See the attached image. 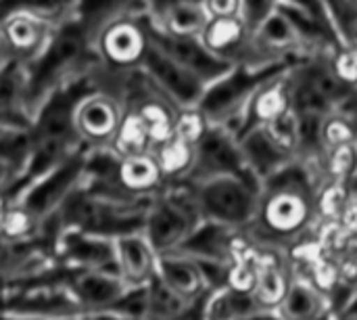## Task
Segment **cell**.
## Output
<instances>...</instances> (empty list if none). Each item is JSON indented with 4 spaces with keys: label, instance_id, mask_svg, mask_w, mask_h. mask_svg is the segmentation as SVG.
<instances>
[{
    "label": "cell",
    "instance_id": "e575fe53",
    "mask_svg": "<svg viewBox=\"0 0 357 320\" xmlns=\"http://www.w3.org/2000/svg\"><path fill=\"white\" fill-rule=\"evenodd\" d=\"M337 111H354V113H357V88L356 90H351V94L345 99V103H343Z\"/></svg>",
    "mask_w": 357,
    "mask_h": 320
},
{
    "label": "cell",
    "instance_id": "d6986e66",
    "mask_svg": "<svg viewBox=\"0 0 357 320\" xmlns=\"http://www.w3.org/2000/svg\"><path fill=\"white\" fill-rule=\"evenodd\" d=\"M134 111L144 119L153 149L174 138V119H176L178 107L172 101H167L163 94L146 96Z\"/></svg>",
    "mask_w": 357,
    "mask_h": 320
},
{
    "label": "cell",
    "instance_id": "603a6c76",
    "mask_svg": "<svg viewBox=\"0 0 357 320\" xmlns=\"http://www.w3.org/2000/svg\"><path fill=\"white\" fill-rule=\"evenodd\" d=\"M188 306L190 302L176 296L157 277L146 285V320H172L180 317Z\"/></svg>",
    "mask_w": 357,
    "mask_h": 320
},
{
    "label": "cell",
    "instance_id": "8992f818",
    "mask_svg": "<svg viewBox=\"0 0 357 320\" xmlns=\"http://www.w3.org/2000/svg\"><path fill=\"white\" fill-rule=\"evenodd\" d=\"M230 176L257 182L245 163L238 138L222 126H209L205 136L195 145L192 170L182 182L197 184V182H205L213 178H230Z\"/></svg>",
    "mask_w": 357,
    "mask_h": 320
},
{
    "label": "cell",
    "instance_id": "5bb4252c",
    "mask_svg": "<svg viewBox=\"0 0 357 320\" xmlns=\"http://www.w3.org/2000/svg\"><path fill=\"white\" fill-rule=\"evenodd\" d=\"M245 235L215 222H201L195 233L176 249L190 260L232 264Z\"/></svg>",
    "mask_w": 357,
    "mask_h": 320
},
{
    "label": "cell",
    "instance_id": "ba28073f",
    "mask_svg": "<svg viewBox=\"0 0 357 320\" xmlns=\"http://www.w3.org/2000/svg\"><path fill=\"white\" fill-rule=\"evenodd\" d=\"M245 163L259 187L299 159L295 147L278 136L272 128H255L238 138Z\"/></svg>",
    "mask_w": 357,
    "mask_h": 320
},
{
    "label": "cell",
    "instance_id": "277c9868",
    "mask_svg": "<svg viewBox=\"0 0 357 320\" xmlns=\"http://www.w3.org/2000/svg\"><path fill=\"white\" fill-rule=\"evenodd\" d=\"M188 184V182H186ZM203 222L245 233L255 220L261 187L247 178H213L190 184Z\"/></svg>",
    "mask_w": 357,
    "mask_h": 320
},
{
    "label": "cell",
    "instance_id": "7a4b0ae2",
    "mask_svg": "<svg viewBox=\"0 0 357 320\" xmlns=\"http://www.w3.org/2000/svg\"><path fill=\"white\" fill-rule=\"evenodd\" d=\"M293 65L295 63H274L261 67L234 65L228 73L205 88L203 99L197 107L205 115L209 126H222L236 136L243 113L257 90L270 80L289 71Z\"/></svg>",
    "mask_w": 357,
    "mask_h": 320
},
{
    "label": "cell",
    "instance_id": "44dd1931",
    "mask_svg": "<svg viewBox=\"0 0 357 320\" xmlns=\"http://www.w3.org/2000/svg\"><path fill=\"white\" fill-rule=\"evenodd\" d=\"M153 155L161 168V174L172 182H182L186 180V176L192 170V161H195V147L180 140V138H172L167 143H163L161 147L153 149Z\"/></svg>",
    "mask_w": 357,
    "mask_h": 320
},
{
    "label": "cell",
    "instance_id": "6da1fadb",
    "mask_svg": "<svg viewBox=\"0 0 357 320\" xmlns=\"http://www.w3.org/2000/svg\"><path fill=\"white\" fill-rule=\"evenodd\" d=\"M324 176L318 163L293 161L261 184L259 205L245 237L261 249L291 247L299 243L318 220V191Z\"/></svg>",
    "mask_w": 357,
    "mask_h": 320
},
{
    "label": "cell",
    "instance_id": "2e32d148",
    "mask_svg": "<svg viewBox=\"0 0 357 320\" xmlns=\"http://www.w3.org/2000/svg\"><path fill=\"white\" fill-rule=\"evenodd\" d=\"M155 277L165 287H169L176 296H180L182 300H186L190 304L209 293L197 262L178 254V252L159 254Z\"/></svg>",
    "mask_w": 357,
    "mask_h": 320
},
{
    "label": "cell",
    "instance_id": "ac0fdd59",
    "mask_svg": "<svg viewBox=\"0 0 357 320\" xmlns=\"http://www.w3.org/2000/svg\"><path fill=\"white\" fill-rule=\"evenodd\" d=\"M117 182L132 195H151L165 184V178L153 151H149L119 159Z\"/></svg>",
    "mask_w": 357,
    "mask_h": 320
},
{
    "label": "cell",
    "instance_id": "3957f363",
    "mask_svg": "<svg viewBox=\"0 0 357 320\" xmlns=\"http://www.w3.org/2000/svg\"><path fill=\"white\" fill-rule=\"evenodd\" d=\"M291 111L297 119L324 122L351 94L335 75L328 57H310L289 71Z\"/></svg>",
    "mask_w": 357,
    "mask_h": 320
},
{
    "label": "cell",
    "instance_id": "7c38bea8",
    "mask_svg": "<svg viewBox=\"0 0 357 320\" xmlns=\"http://www.w3.org/2000/svg\"><path fill=\"white\" fill-rule=\"evenodd\" d=\"M100 52L115 67H132L144 63L151 36L149 31L132 19H119L107 25L100 34Z\"/></svg>",
    "mask_w": 357,
    "mask_h": 320
},
{
    "label": "cell",
    "instance_id": "d590c367",
    "mask_svg": "<svg viewBox=\"0 0 357 320\" xmlns=\"http://www.w3.org/2000/svg\"><path fill=\"white\" fill-rule=\"evenodd\" d=\"M6 203H4V199L0 197V226H2V220H4V216H6Z\"/></svg>",
    "mask_w": 357,
    "mask_h": 320
},
{
    "label": "cell",
    "instance_id": "d4e9b609",
    "mask_svg": "<svg viewBox=\"0 0 357 320\" xmlns=\"http://www.w3.org/2000/svg\"><path fill=\"white\" fill-rule=\"evenodd\" d=\"M4 38L8 42V46H13L15 50L19 52H29L33 50L40 40H42V27L25 17V15H17V17H10L4 25Z\"/></svg>",
    "mask_w": 357,
    "mask_h": 320
},
{
    "label": "cell",
    "instance_id": "4dcf8cb0",
    "mask_svg": "<svg viewBox=\"0 0 357 320\" xmlns=\"http://www.w3.org/2000/svg\"><path fill=\"white\" fill-rule=\"evenodd\" d=\"M203 4H205L209 19L238 17L241 13V0H203Z\"/></svg>",
    "mask_w": 357,
    "mask_h": 320
},
{
    "label": "cell",
    "instance_id": "ffe728a7",
    "mask_svg": "<svg viewBox=\"0 0 357 320\" xmlns=\"http://www.w3.org/2000/svg\"><path fill=\"white\" fill-rule=\"evenodd\" d=\"M259 310L261 308L253 293L236 291L230 287L207 293V302H205L207 320H243Z\"/></svg>",
    "mask_w": 357,
    "mask_h": 320
},
{
    "label": "cell",
    "instance_id": "f1b7e54d",
    "mask_svg": "<svg viewBox=\"0 0 357 320\" xmlns=\"http://www.w3.org/2000/svg\"><path fill=\"white\" fill-rule=\"evenodd\" d=\"M31 231V214L23 208H8L0 226V235L6 239H21Z\"/></svg>",
    "mask_w": 357,
    "mask_h": 320
},
{
    "label": "cell",
    "instance_id": "52a82bcc",
    "mask_svg": "<svg viewBox=\"0 0 357 320\" xmlns=\"http://www.w3.org/2000/svg\"><path fill=\"white\" fill-rule=\"evenodd\" d=\"M201 42L205 48L215 54L218 59L234 65H247V67H261V65H274L264 57L259 50L253 31L243 23L241 17H226V19H209Z\"/></svg>",
    "mask_w": 357,
    "mask_h": 320
},
{
    "label": "cell",
    "instance_id": "f546056e",
    "mask_svg": "<svg viewBox=\"0 0 357 320\" xmlns=\"http://www.w3.org/2000/svg\"><path fill=\"white\" fill-rule=\"evenodd\" d=\"M282 4H284V6H291V8H297V10L305 13L307 17L316 19L318 23H322V25L335 29L333 23H331V17H328V10H326L324 0H282ZM335 34H337V31H335Z\"/></svg>",
    "mask_w": 357,
    "mask_h": 320
},
{
    "label": "cell",
    "instance_id": "d6a6232c",
    "mask_svg": "<svg viewBox=\"0 0 357 320\" xmlns=\"http://www.w3.org/2000/svg\"><path fill=\"white\" fill-rule=\"evenodd\" d=\"M205 302H207V296L197 300L195 304H190L180 317L172 320H207V312H205Z\"/></svg>",
    "mask_w": 357,
    "mask_h": 320
},
{
    "label": "cell",
    "instance_id": "e0dca14e",
    "mask_svg": "<svg viewBox=\"0 0 357 320\" xmlns=\"http://www.w3.org/2000/svg\"><path fill=\"white\" fill-rule=\"evenodd\" d=\"M276 312L282 320H324L331 314V300L307 277H293Z\"/></svg>",
    "mask_w": 357,
    "mask_h": 320
},
{
    "label": "cell",
    "instance_id": "30bf717a",
    "mask_svg": "<svg viewBox=\"0 0 357 320\" xmlns=\"http://www.w3.org/2000/svg\"><path fill=\"white\" fill-rule=\"evenodd\" d=\"M151 44L159 48L161 52H165L176 63H180L184 69L195 73L207 86L232 69L230 63L211 54L201 42V38H174L157 29V36L151 38Z\"/></svg>",
    "mask_w": 357,
    "mask_h": 320
},
{
    "label": "cell",
    "instance_id": "4316f807",
    "mask_svg": "<svg viewBox=\"0 0 357 320\" xmlns=\"http://www.w3.org/2000/svg\"><path fill=\"white\" fill-rule=\"evenodd\" d=\"M328 63L335 71V75L339 78V82L349 88L356 90L357 88V50L349 48V46H339L337 50H333L328 54Z\"/></svg>",
    "mask_w": 357,
    "mask_h": 320
},
{
    "label": "cell",
    "instance_id": "9c48e42d",
    "mask_svg": "<svg viewBox=\"0 0 357 320\" xmlns=\"http://www.w3.org/2000/svg\"><path fill=\"white\" fill-rule=\"evenodd\" d=\"M144 65L149 67L155 82L159 84L161 94L167 101H172L178 109L197 107L201 103L207 84L203 80H199L195 73H190L188 69H184L180 63L169 59L165 52L155 48L153 44L149 48Z\"/></svg>",
    "mask_w": 357,
    "mask_h": 320
},
{
    "label": "cell",
    "instance_id": "484cf974",
    "mask_svg": "<svg viewBox=\"0 0 357 320\" xmlns=\"http://www.w3.org/2000/svg\"><path fill=\"white\" fill-rule=\"evenodd\" d=\"M207 128H209V122L199 111V107H186V109L176 111V119H174V136L176 138L195 147L205 136Z\"/></svg>",
    "mask_w": 357,
    "mask_h": 320
},
{
    "label": "cell",
    "instance_id": "5b68a950",
    "mask_svg": "<svg viewBox=\"0 0 357 320\" xmlns=\"http://www.w3.org/2000/svg\"><path fill=\"white\" fill-rule=\"evenodd\" d=\"M201 222L190 184L176 182L174 189L151 203L142 233L157 254H169L176 252Z\"/></svg>",
    "mask_w": 357,
    "mask_h": 320
},
{
    "label": "cell",
    "instance_id": "836d02e7",
    "mask_svg": "<svg viewBox=\"0 0 357 320\" xmlns=\"http://www.w3.org/2000/svg\"><path fill=\"white\" fill-rule=\"evenodd\" d=\"M243 320H282L278 317V312L276 310H259V312H255V314H251V317H247V319Z\"/></svg>",
    "mask_w": 357,
    "mask_h": 320
},
{
    "label": "cell",
    "instance_id": "9a60e30c",
    "mask_svg": "<svg viewBox=\"0 0 357 320\" xmlns=\"http://www.w3.org/2000/svg\"><path fill=\"white\" fill-rule=\"evenodd\" d=\"M121 117L123 113L111 96L96 94L82 101V105L75 109L73 124L84 138L92 143H107L113 140Z\"/></svg>",
    "mask_w": 357,
    "mask_h": 320
},
{
    "label": "cell",
    "instance_id": "83f0119b",
    "mask_svg": "<svg viewBox=\"0 0 357 320\" xmlns=\"http://www.w3.org/2000/svg\"><path fill=\"white\" fill-rule=\"evenodd\" d=\"M280 4L282 0H241L238 17L255 34L280 8Z\"/></svg>",
    "mask_w": 357,
    "mask_h": 320
},
{
    "label": "cell",
    "instance_id": "1f68e13d",
    "mask_svg": "<svg viewBox=\"0 0 357 320\" xmlns=\"http://www.w3.org/2000/svg\"><path fill=\"white\" fill-rule=\"evenodd\" d=\"M328 320H357V287L328 314Z\"/></svg>",
    "mask_w": 357,
    "mask_h": 320
},
{
    "label": "cell",
    "instance_id": "8fae6325",
    "mask_svg": "<svg viewBox=\"0 0 357 320\" xmlns=\"http://www.w3.org/2000/svg\"><path fill=\"white\" fill-rule=\"evenodd\" d=\"M113 256L117 272L128 287H144L157 275L159 254L142 231L123 233L121 237H117V241L113 243Z\"/></svg>",
    "mask_w": 357,
    "mask_h": 320
},
{
    "label": "cell",
    "instance_id": "4fadbf2b",
    "mask_svg": "<svg viewBox=\"0 0 357 320\" xmlns=\"http://www.w3.org/2000/svg\"><path fill=\"white\" fill-rule=\"evenodd\" d=\"M297 65V63H295ZM291 71V69H289ZM289 71L282 75L270 80L266 86L257 90V94L251 99L249 107L243 113L236 138H241L245 132L255 128H268L278 124L291 113V84H289Z\"/></svg>",
    "mask_w": 357,
    "mask_h": 320
},
{
    "label": "cell",
    "instance_id": "cb8c5ba5",
    "mask_svg": "<svg viewBox=\"0 0 357 320\" xmlns=\"http://www.w3.org/2000/svg\"><path fill=\"white\" fill-rule=\"evenodd\" d=\"M322 176L324 182H337L349 187L357 174V145H343L328 149L322 157Z\"/></svg>",
    "mask_w": 357,
    "mask_h": 320
},
{
    "label": "cell",
    "instance_id": "7402d4cb",
    "mask_svg": "<svg viewBox=\"0 0 357 320\" xmlns=\"http://www.w3.org/2000/svg\"><path fill=\"white\" fill-rule=\"evenodd\" d=\"M111 143H113V149L117 151L119 159L153 151L151 138H149V128L136 111L123 113L121 124Z\"/></svg>",
    "mask_w": 357,
    "mask_h": 320
}]
</instances>
